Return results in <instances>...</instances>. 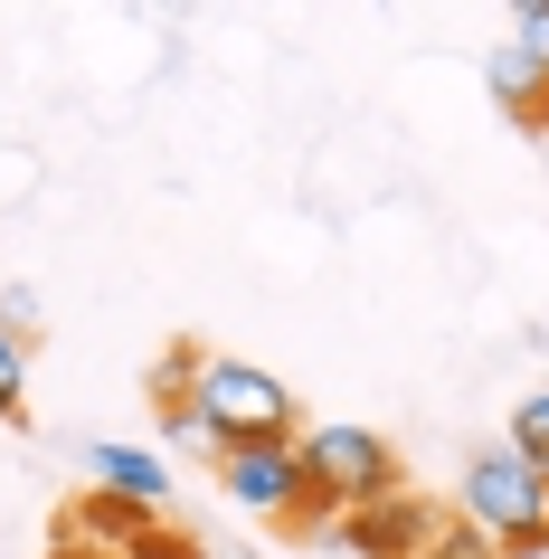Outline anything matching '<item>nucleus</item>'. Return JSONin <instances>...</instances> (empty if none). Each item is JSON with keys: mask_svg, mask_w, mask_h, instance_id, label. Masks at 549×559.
I'll return each mask as SVG.
<instances>
[{"mask_svg": "<svg viewBox=\"0 0 549 559\" xmlns=\"http://www.w3.org/2000/svg\"><path fill=\"white\" fill-rule=\"evenodd\" d=\"M484 86H492V105H502V115H530V105H540V95H549V67L540 58H530V48H521V38H502V48H492V58H484Z\"/></svg>", "mask_w": 549, "mask_h": 559, "instance_id": "0eeeda50", "label": "nucleus"}, {"mask_svg": "<svg viewBox=\"0 0 549 559\" xmlns=\"http://www.w3.org/2000/svg\"><path fill=\"white\" fill-rule=\"evenodd\" d=\"M435 522H445V502H435V493H389V502H370V512H342L332 531H342L350 559H417Z\"/></svg>", "mask_w": 549, "mask_h": 559, "instance_id": "39448f33", "label": "nucleus"}, {"mask_svg": "<svg viewBox=\"0 0 549 559\" xmlns=\"http://www.w3.org/2000/svg\"><path fill=\"white\" fill-rule=\"evenodd\" d=\"M512 38H521V48H530V58L549 67V0H521V10H512Z\"/></svg>", "mask_w": 549, "mask_h": 559, "instance_id": "ddd939ff", "label": "nucleus"}, {"mask_svg": "<svg viewBox=\"0 0 549 559\" xmlns=\"http://www.w3.org/2000/svg\"><path fill=\"white\" fill-rule=\"evenodd\" d=\"M521 123H530V133H549V95H540V105H530V115H521Z\"/></svg>", "mask_w": 549, "mask_h": 559, "instance_id": "2eb2a0df", "label": "nucleus"}, {"mask_svg": "<svg viewBox=\"0 0 549 559\" xmlns=\"http://www.w3.org/2000/svg\"><path fill=\"white\" fill-rule=\"evenodd\" d=\"M20 408H29V332L0 323V417H20Z\"/></svg>", "mask_w": 549, "mask_h": 559, "instance_id": "9b49d317", "label": "nucleus"}, {"mask_svg": "<svg viewBox=\"0 0 549 559\" xmlns=\"http://www.w3.org/2000/svg\"><path fill=\"white\" fill-rule=\"evenodd\" d=\"M200 360H208V342H171V352L152 360V408H190V389H200Z\"/></svg>", "mask_w": 549, "mask_h": 559, "instance_id": "6e6552de", "label": "nucleus"}, {"mask_svg": "<svg viewBox=\"0 0 549 559\" xmlns=\"http://www.w3.org/2000/svg\"><path fill=\"white\" fill-rule=\"evenodd\" d=\"M218 493L237 512H256V522H285L294 502H303V437L294 445H237L218 455Z\"/></svg>", "mask_w": 549, "mask_h": 559, "instance_id": "20e7f679", "label": "nucleus"}, {"mask_svg": "<svg viewBox=\"0 0 549 559\" xmlns=\"http://www.w3.org/2000/svg\"><path fill=\"white\" fill-rule=\"evenodd\" d=\"M455 522H474L502 559H540L549 550V474L521 465L502 437L474 445L464 455V484H455Z\"/></svg>", "mask_w": 549, "mask_h": 559, "instance_id": "f03ea898", "label": "nucleus"}, {"mask_svg": "<svg viewBox=\"0 0 549 559\" xmlns=\"http://www.w3.org/2000/svg\"><path fill=\"white\" fill-rule=\"evenodd\" d=\"M502 445H512L521 465H540V474H549V389H530V399L512 408V427H502Z\"/></svg>", "mask_w": 549, "mask_h": 559, "instance_id": "9d476101", "label": "nucleus"}, {"mask_svg": "<svg viewBox=\"0 0 549 559\" xmlns=\"http://www.w3.org/2000/svg\"><path fill=\"white\" fill-rule=\"evenodd\" d=\"M190 408H200V437L218 445V455H237V445H294L303 427H294V389L275 380V370H256V360L237 352H208L200 360V389H190Z\"/></svg>", "mask_w": 549, "mask_h": 559, "instance_id": "7ed1b4c3", "label": "nucleus"}, {"mask_svg": "<svg viewBox=\"0 0 549 559\" xmlns=\"http://www.w3.org/2000/svg\"><path fill=\"white\" fill-rule=\"evenodd\" d=\"M123 559H200V540H180V531H162V522H152V531H143V540H133Z\"/></svg>", "mask_w": 549, "mask_h": 559, "instance_id": "4468645a", "label": "nucleus"}, {"mask_svg": "<svg viewBox=\"0 0 549 559\" xmlns=\"http://www.w3.org/2000/svg\"><path fill=\"white\" fill-rule=\"evenodd\" d=\"M389 493H407L398 445L360 417H322V427H303V502L285 512V531H332L342 512H370Z\"/></svg>", "mask_w": 549, "mask_h": 559, "instance_id": "f257e3e1", "label": "nucleus"}, {"mask_svg": "<svg viewBox=\"0 0 549 559\" xmlns=\"http://www.w3.org/2000/svg\"><path fill=\"white\" fill-rule=\"evenodd\" d=\"M86 474L105 484L115 502H133V512H152L162 522V493H171V465L152 455V445H86Z\"/></svg>", "mask_w": 549, "mask_h": 559, "instance_id": "423d86ee", "label": "nucleus"}, {"mask_svg": "<svg viewBox=\"0 0 549 559\" xmlns=\"http://www.w3.org/2000/svg\"><path fill=\"white\" fill-rule=\"evenodd\" d=\"M76 531H86V540H115V550H133V540L152 531V512H133V502H115V493H95L86 512H76Z\"/></svg>", "mask_w": 549, "mask_h": 559, "instance_id": "1a4fd4ad", "label": "nucleus"}, {"mask_svg": "<svg viewBox=\"0 0 549 559\" xmlns=\"http://www.w3.org/2000/svg\"><path fill=\"white\" fill-rule=\"evenodd\" d=\"M417 559H502V550H492L474 522H455V512H445V522L427 531V550H417Z\"/></svg>", "mask_w": 549, "mask_h": 559, "instance_id": "f8f14e48", "label": "nucleus"}]
</instances>
